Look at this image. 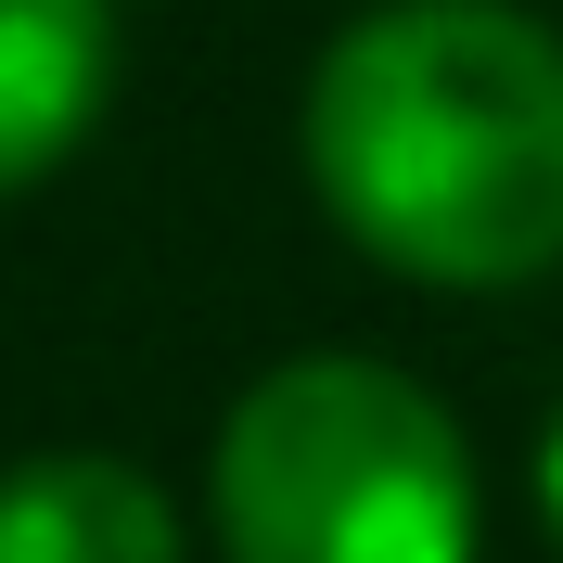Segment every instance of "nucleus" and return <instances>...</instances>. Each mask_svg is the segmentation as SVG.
<instances>
[{"label": "nucleus", "instance_id": "1", "mask_svg": "<svg viewBox=\"0 0 563 563\" xmlns=\"http://www.w3.org/2000/svg\"><path fill=\"white\" fill-rule=\"evenodd\" d=\"M308 192L358 256L499 295L563 256V26L526 0H385L308 65Z\"/></svg>", "mask_w": 563, "mask_h": 563}, {"label": "nucleus", "instance_id": "4", "mask_svg": "<svg viewBox=\"0 0 563 563\" xmlns=\"http://www.w3.org/2000/svg\"><path fill=\"white\" fill-rule=\"evenodd\" d=\"M0 563H192L167 487L103 449H38L0 474Z\"/></svg>", "mask_w": 563, "mask_h": 563}, {"label": "nucleus", "instance_id": "3", "mask_svg": "<svg viewBox=\"0 0 563 563\" xmlns=\"http://www.w3.org/2000/svg\"><path fill=\"white\" fill-rule=\"evenodd\" d=\"M115 103V0H0V192L52 179Z\"/></svg>", "mask_w": 563, "mask_h": 563}, {"label": "nucleus", "instance_id": "2", "mask_svg": "<svg viewBox=\"0 0 563 563\" xmlns=\"http://www.w3.org/2000/svg\"><path fill=\"white\" fill-rule=\"evenodd\" d=\"M231 563H474V449L385 358H282L206 461Z\"/></svg>", "mask_w": 563, "mask_h": 563}, {"label": "nucleus", "instance_id": "5", "mask_svg": "<svg viewBox=\"0 0 563 563\" xmlns=\"http://www.w3.org/2000/svg\"><path fill=\"white\" fill-rule=\"evenodd\" d=\"M538 526H551V551H563V410H551V435H538Z\"/></svg>", "mask_w": 563, "mask_h": 563}]
</instances>
